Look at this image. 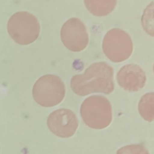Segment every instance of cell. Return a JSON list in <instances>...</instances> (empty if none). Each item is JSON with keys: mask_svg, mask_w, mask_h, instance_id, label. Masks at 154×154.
<instances>
[{"mask_svg": "<svg viewBox=\"0 0 154 154\" xmlns=\"http://www.w3.org/2000/svg\"><path fill=\"white\" fill-rule=\"evenodd\" d=\"M117 80L119 85L124 90L130 92L138 91L144 87L146 76L139 66L128 64L119 70Z\"/></svg>", "mask_w": 154, "mask_h": 154, "instance_id": "ba28073f", "label": "cell"}, {"mask_svg": "<svg viewBox=\"0 0 154 154\" xmlns=\"http://www.w3.org/2000/svg\"><path fill=\"white\" fill-rule=\"evenodd\" d=\"M138 111L140 116L146 121L154 120V92L144 94L138 103Z\"/></svg>", "mask_w": 154, "mask_h": 154, "instance_id": "30bf717a", "label": "cell"}, {"mask_svg": "<svg viewBox=\"0 0 154 154\" xmlns=\"http://www.w3.org/2000/svg\"><path fill=\"white\" fill-rule=\"evenodd\" d=\"M103 52L107 58L114 63L127 60L133 51V43L129 35L120 28L110 29L105 34L102 42Z\"/></svg>", "mask_w": 154, "mask_h": 154, "instance_id": "5b68a950", "label": "cell"}, {"mask_svg": "<svg viewBox=\"0 0 154 154\" xmlns=\"http://www.w3.org/2000/svg\"><path fill=\"white\" fill-rule=\"evenodd\" d=\"M116 154H149V152L143 144H135L121 147Z\"/></svg>", "mask_w": 154, "mask_h": 154, "instance_id": "7c38bea8", "label": "cell"}, {"mask_svg": "<svg viewBox=\"0 0 154 154\" xmlns=\"http://www.w3.org/2000/svg\"><path fill=\"white\" fill-rule=\"evenodd\" d=\"M7 30L16 43L27 45L38 37L40 24L33 14L27 11H19L13 14L8 20Z\"/></svg>", "mask_w": 154, "mask_h": 154, "instance_id": "3957f363", "label": "cell"}, {"mask_svg": "<svg viewBox=\"0 0 154 154\" xmlns=\"http://www.w3.org/2000/svg\"><path fill=\"white\" fill-rule=\"evenodd\" d=\"M85 7L96 16L102 17L110 14L115 8L117 0H84Z\"/></svg>", "mask_w": 154, "mask_h": 154, "instance_id": "9c48e42d", "label": "cell"}, {"mask_svg": "<svg viewBox=\"0 0 154 154\" xmlns=\"http://www.w3.org/2000/svg\"><path fill=\"white\" fill-rule=\"evenodd\" d=\"M141 25L147 34L154 37V1H152L144 9L141 17Z\"/></svg>", "mask_w": 154, "mask_h": 154, "instance_id": "8fae6325", "label": "cell"}, {"mask_svg": "<svg viewBox=\"0 0 154 154\" xmlns=\"http://www.w3.org/2000/svg\"><path fill=\"white\" fill-rule=\"evenodd\" d=\"M66 88L61 79L55 75H46L35 82L32 88L35 101L44 107L59 104L64 99Z\"/></svg>", "mask_w": 154, "mask_h": 154, "instance_id": "277c9868", "label": "cell"}, {"mask_svg": "<svg viewBox=\"0 0 154 154\" xmlns=\"http://www.w3.org/2000/svg\"><path fill=\"white\" fill-rule=\"evenodd\" d=\"M113 69L106 62L93 63L82 74L73 76L70 87L75 94L84 96L93 93L110 94L114 89Z\"/></svg>", "mask_w": 154, "mask_h": 154, "instance_id": "6da1fadb", "label": "cell"}, {"mask_svg": "<svg viewBox=\"0 0 154 154\" xmlns=\"http://www.w3.org/2000/svg\"><path fill=\"white\" fill-rule=\"evenodd\" d=\"M153 72H154V65H153Z\"/></svg>", "mask_w": 154, "mask_h": 154, "instance_id": "4fadbf2b", "label": "cell"}, {"mask_svg": "<svg viewBox=\"0 0 154 154\" xmlns=\"http://www.w3.org/2000/svg\"><path fill=\"white\" fill-rule=\"evenodd\" d=\"M80 113L84 122L90 128L102 129L112 120V108L104 96L94 95L85 99L81 104Z\"/></svg>", "mask_w": 154, "mask_h": 154, "instance_id": "7a4b0ae2", "label": "cell"}, {"mask_svg": "<svg viewBox=\"0 0 154 154\" xmlns=\"http://www.w3.org/2000/svg\"><path fill=\"white\" fill-rule=\"evenodd\" d=\"M60 36L63 45L70 51L79 52L84 50L88 43V34L84 23L73 17L62 26Z\"/></svg>", "mask_w": 154, "mask_h": 154, "instance_id": "8992f818", "label": "cell"}, {"mask_svg": "<svg viewBox=\"0 0 154 154\" xmlns=\"http://www.w3.org/2000/svg\"><path fill=\"white\" fill-rule=\"evenodd\" d=\"M47 125L49 130L57 136L69 138L75 134L78 127V121L72 111L61 108L49 114Z\"/></svg>", "mask_w": 154, "mask_h": 154, "instance_id": "52a82bcc", "label": "cell"}]
</instances>
